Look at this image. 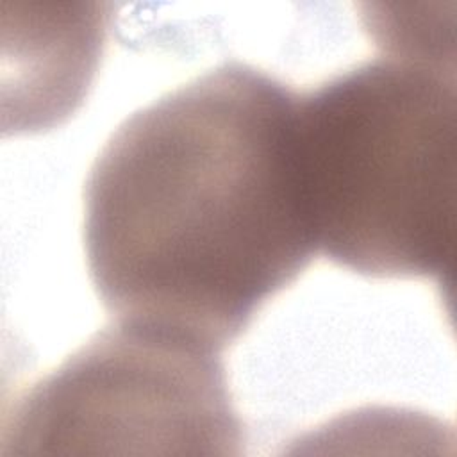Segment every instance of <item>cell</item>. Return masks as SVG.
Segmentation results:
<instances>
[{
    "label": "cell",
    "instance_id": "3",
    "mask_svg": "<svg viewBox=\"0 0 457 457\" xmlns=\"http://www.w3.org/2000/svg\"><path fill=\"white\" fill-rule=\"evenodd\" d=\"M5 453L230 455L243 443L220 352L114 321L16 402Z\"/></svg>",
    "mask_w": 457,
    "mask_h": 457
},
{
    "label": "cell",
    "instance_id": "2",
    "mask_svg": "<svg viewBox=\"0 0 457 457\" xmlns=\"http://www.w3.org/2000/svg\"><path fill=\"white\" fill-rule=\"evenodd\" d=\"M318 253L373 278L452 271L455 62L382 54L296 96Z\"/></svg>",
    "mask_w": 457,
    "mask_h": 457
},
{
    "label": "cell",
    "instance_id": "1",
    "mask_svg": "<svg viewBox=\"0 0 457 457\" xmlns=\"http://www.w3.org/2000/svg\"><path fill=\"white\" fill-rule=\"evenodd\" d=\"M296 96L225 62L112 132L86 182L84 248L118 323L221 352L311 264Z\"/></svg>",
    "mask_w": 457,
    "mask_h": 457
}]
</instances>
